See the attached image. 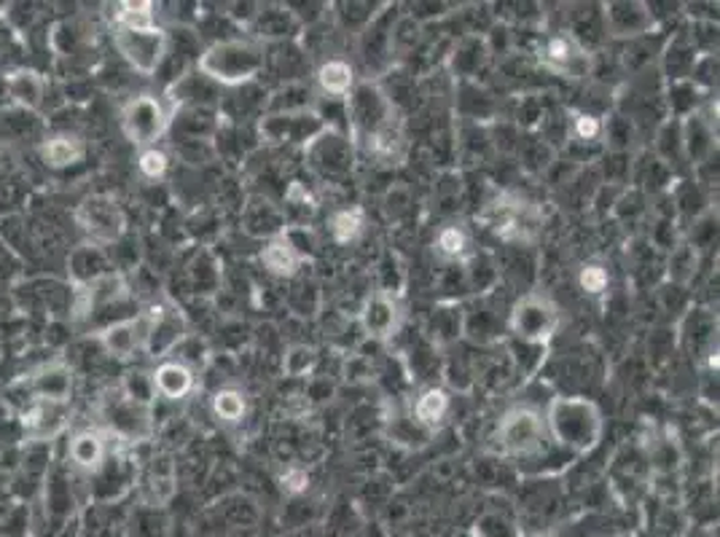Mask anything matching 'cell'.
<instances>
[{
    "label": "cell",
    "mask_w": 720,
    "mask_h": 537,
    "mask_svg": "<svg viewBox=\"0 0 720 537\" xmlns=\"http://www.w3.org/2000/svg\"><path fill=\"white\" fill-rule=\"evenodd\" d=\"M605 14V30L616 39H640L656 28V17L648 3L640 0H616V3L602 6Z\"/></svg>",
    "instance_id": "obj_17"
},
{
    "label": "cell",
    "mask_w": 720,
    "mask_h": 537,
    "mask_svg": "<svg viewBox=\"0 0 720 537\" xmlns=\"http://www.w3.org/2000/svg\"><path fill=\"white\" fill-rule=\"evenodd\" d=\"M153 390H157V401L180 403L197 390V371L176 358L159 360L151 371Z\"/></svg>",
    "instance_id": "obj_21"
},
{
    "label": "cell",
    "mask_w": 720,
    "mask_h": 537,
    "mask_svg": "<svg viewBox=\"0 0 720 537\" xmlns=\"http://www.w3.org/2000/svg\"><path fill=\"white\" fill-rule=\"evenodd\" d=\"M103 424L105 433L114 435L124 443H140L151 435L153 430V411L146 406H138L116 392V396L105 398L103 403Z\"/></svg>",
    "instance_id": "obj_12"
},
{
    "label": "cell",
    "mask_w": 720,
    "mask_h": 537,
    "mask_svg": "<svg viewBox=\"0 0 720 537\" xmlns=\"http://www.w3.org/2000/svg\"><path fill=\"white\" fill-rule=\"evenodd\" d=\"M452 414V396L444 387H425L417 398L412 401V409H409V417L417 428L425 430V433H438L444 428L446 420Z\"/></svg>",
    "instance_id": "obj_24"
},
{
    "label": "cell",
    "mask_w": 720,
    "mask_h": 537,
    "mask_svg": "<svg viewBox=\"0 0 720 537\" xmlns=\"http://www.w3.org/2000/svg\"><path fill=\"white\" fill-rule=\"evenodd\" d=\"M433 250L444 261H457V264H465L476 253L474 236L463 223H444L433 236Z\"/></svg>",
    "instance_id": "obj_27"
},
{
    "label": "cell",
    "mask_w": 720,
    "mask_h": 537,
    "mask_svg": "<svg viewBox=\"0 0 720 537\" xmlns=\"http://www.w3.org/2000/svg\"><path fill=\"white\" fill-rule=\"evenodd\" d=\"M500 452L519 462H538L554 449L546 430L543 411L536 406H513L500 417L495 433Z\"/></svg>",
    "instance_id": "obj_3"
},
{
    "label": "cell",
    "mask_w": 720,
    "mask_h": 537,
    "mask_svg": "<svg viewBox=\"0 0 720 537\" xmlns=\"http://www.w3.org/2000/svg\"><path fill=\"white\" fill-rule=\"evenodd\" d=\"M242 229L256 240L269 242L288 231V221H285L280 204L272 202L269 197H253L242 204Z\"/></svg>",
    "instance_id": "obj_20"
},
{
    "label": "cell",
    "mask_w": 720,
    "mask_h": 537,
    "mask_svg": "<svg viewBox=\"0 0 720 537\" xmlns=\"http://www.w3.org/2000/svg\"><path fill=\"white\" fill-rule=\"evenodd\" d=\"M538 537H551V535H538Z\"/></svg>",
    "instance_id": "obj_46"
},
{
    "label": "cell",
    "mask_w": 720,
    "mask_h": 537,
    "mask_svg": "<svg viewBox=\"0 0 720 537\" xmlns=\"http://www.w3.org/2000/svg\"><path fill=\"white\" fill-rule=\"evenodd\" d=\"M142 320H146L142 352L157 360V364L170 358L180 341L189 336V320H186V315L178 307H165V304H161V307H153L148 312Z\"/></svg>",
    "instance_id": "obj_10"
},
{
    "label": "cell",
    "mask_w": 720,
    "mask_h": 537,
    "mask_svg": "<svg viewBox=\"0 0 720 537\" xmlns=\"http://www.w3.org/2000/svg\"><path fill=\"white\" fill-rule=\"evenodd\" d=\"M538 62L554 76L586 78L592 73V54L570 30L546 35L538 46Z\"/></svg>",
    "instance_id": "obj_9"
},
{
    "label": "cell",
    "mask_w": 720,
    "mask_h": 537,
    "mask_svg": "<svg viewBox=\"0 0 720 537\" xmlns=\"http://www.w3.org/2000/svg\"><path fill=\"white\" fill-rule=\"evenodd\" d=\"M543 420L551 443L568 452L570 457H581V454L597 449L602 433H605L602 409L586 396L551 398L543 411Z\"/></svg>",
    "instance_id": "obj_1"
},
{
    "label": "cell",
    "mask_w": 720,
    "mask_h": 537,
    "mask_svg": "<svg viewBox=\"0 0 720 537\" xmlns=\"http://www.w3.org/2000/svg\"><path fill=\"white\" fill-rule=\"evenodd\" d=\"M119 392L127 398V401L146 406V409H153V403H157V390H153V379L148 371L124 373V382L119 387Z\"/></svg>",
    "instance_id": "obj_36"
},
{
    "label": "cell",
    "mask_w": 720,
    "mask_h": 537,
    "mask_svg": "<svg viewBox=\"0 0 720 537\" xmlns=\"http://www.w3.org/2000/svg\"><path fill=\"white\" fill-rule=\"evenodd\" d=\"M119 57L140 76H157L170 54V33L159 24L153 28H114L110 33Z\"/></svg>",
    "instance_id": "obj_6"
},
{
    "label": "cell",
    "mask_w": 720,
    "mask_h": 537,
    "mask_svg": "<svg viewBox=\"0 0 720 537\" xmlns=\"http://www.w3.org/2000/svg\"><path fill=\"white\" fill-rule=\"evenodd\" d=\"M261 140L275 143V146H299L301 151L320 133H326V124L318 110H301V114H266L258 124Z\"/></svg>",
    "instance_id": "obj_11"
},
{
    "label": "cell",
    "mask_w": 720,
    "mask_h": 537,
    "mask_svg": "<svg viewBox=\"0 0 720 537\" xmlns=\"http://www.w3.org/2000/svg\"><path fill=\"white\" fill-rule=\"evenodd\" d=\"M579 288L586 293V296L600 298L611 291V272H607L605 264L600 261H589L579 268Z\"/></svg>",
    "instance_id": "obj_38"
},
{
    "label": "cell",
    "mask_w": 720,
    "mask_h": 537,
    "mask_svg": "<svg viewBox=\"0 0 720 537\" xmlns=\"http://www.w3.org/2000/svg\"><path fill=\"white\" fill-rule=\"evenodd\" d=\"M76 218H78V227L84 229L86 234H89V240L100 248L119 242L124 234V227H127L121 208L110 197L86 199V202L78 208Z\"/></svg>",
    "instance_id": "obj_13"
},
{
    "label": "cell",
    "mask_w": 720,
    "mask_h": 537,
    "mask_svg": "<svg viewBox=\"0 0 720 537\" xmlns=\"http://www.w3.org/2000/svg\"><path fill=\"white\" fill-rule=\"evenodd\" d=\"M568 137L581 146H597L605 140V116L594 110H573L568 118Z\"/></svg>",
    "instance_id": "obj_34"
},
{
    "label": "cell",
    "mask_w": 720,
    "mask_h": 537,
    "mask_svg": "<svg viewBox=\"0 0 720 537\" xmlns=\"http://www.w3.org/2000/svg\"><path fill=\"white\" fill-rule=\"evenodd\" d=\"M304 159H307L309 170L328 183H339L352 172L356 165V146L345 133H333L326 129L304 148Z\"/></svg>",
    "instance_id": "obj_8"
},
{
    "label": "cell",
    "mask_w": 720,
    "mask_h": 537,
    "mask_svg": "<svg viewBox=\"0 0 720 537\" xmlns=\"http://www.w3.org/2000/svg\"><path fill=\"white\" fill-rule=\"evenodd\" d=\"M191 280H194V293H215L221 285V268L219 261L210 253H202L200 259L194 261V266L189 268Z\"/></svg>",
    "instance_id": "obj_39"
},
{
    "label": "cell",
    "mask_w": 720,
    "mask_h": 537,
    "mask_svg": "<svg viewBox=\"0 0 720 537\" xmlns=\"http://www.w3.org/2000/svg\"><path fill=\"white\" fill-rule=\"evenodd\" d=\"M315 84H318L322 97L347 99L358 84L356 65L345 57H326L315 71Z\"/></svg>",
    "instance_id": "obj_25"
},
{
    "label": "cell",
    "mask_w": 720,
    "mask_h": 537,
    "mask_svg": "<svg viewBox=\"0 0 720 537\" xmlns=\"http://www.w3.org/2000/svg\"><path fill=\"white\" fill-rule=\"evenodd\" d=\"M213 417L223 424H242L247 417V396L240 387H221L210 398Z\"/></svg>",
    "instance_id": "obj_32"
},
{
    "label": "cell",
    "mask_w": 720,
    "mask_h": 537,
    "mask_svg": "<svg viewBox=\"0 0 720 537\" xmlns=\"http://www.w3.org/2000/svg\"><path fill=\"white\" fill-rule=\"evenodd\" d=\"M280 486L285 495H294V497L304 495V492L309 489V471L301 465H288L280 473Z\"/></svg>",
    "instance_id": "obj_45"
},
{
    "label": "cell",
    "mask_w": 720,
    "mask_h": 537,
    "mask_svg": "<svg viewBox=\"0 0 720 537\" xmlns=\"http://www.w3.org/2000/svg\"><path fill=\"white\" fill-rule=\"evenodd\" d=\"M142 336H146V320L135 315L129 320L110 323V326L100 328L95 334V339L103 352L110 355L114 360H129L135 358L138 349H142Z\"/></svg>",
    "instance_id": "obj_22"
},
{
    "label": "cell",
    "mask_w": 720,
    "mask_h": 537,
    "mask_svg": "<svg viewBox=\"0 0 720 537\" xmlns=\"http://www.w3.org/2000/svg\"><path fill=\"white\" fill-rule=\"evenodd\" d=\"M320 355L309 345H290L283 355V373L290 379H309L318 371Z\"/></svg>",
    "instance_id": "obj_35"
},
{
    "label": "cell",
    "mask_w": 720,
    "mask_h": 537,
    "mask_svg": "<svg viewBox=\"0 0 720 537\" xmlns=\"http://www.w3.org/2000/svg\"><path fill=\"white\" fill-rule=\"evenodd\" d=\"M20 387H24V406L33 403V401L71 403L73 371H71V366L54 360V364L35 368L28 379H22Z\"/></svg>",
    "instance_id": "obj_16"
},
{
    "label": "cell",
    "mask_w": 720,
    "mask_h": 537,
    "mask_svg": "<svg viewBox=\"0 0 720 537\" xmlns=\"http://www.w3.org/2000/svg\"><path fill=\"white\" fill-rule=\"evenodd\" d=\"M301 30V24L296 22V17L290 14L288 6H258L256 17L251 22L253 41L258 43H288L296 39Z\"/></svg>",
    "instance_id": "obj_23"
},
{
    "label": "cell",
    "mask_w": 720,
    "mask_h": 537,
    "mask_svg": "<svg viewBox=\"0 0 720 537\" xmlns=\"http://www.w3.org/2000/svg\"><path fill=\"white\" fill-rule=\"evenodd\" d=\"M71 274L81 288H86V285L97 283V280L105 277V274H110L108 255H105V250L100 245H84V248L73 250Z\"/></svg>",
    "instance_id": "obj_28"
},
{
    "label": "cell",
    "mask_w": 720,
    "mask_h": 537,
    "mask_svg": "<svg viewBox=\"0 0 720 537\" xmlns=\"http://www.w3.org/2000/svg\"><path fill=\"white\" fill-rule=\"evenodd\" d=\"M194 71L213 81L219 90L253 86L266 71V46L253 39H219L204 46L194 62Z\"/></svg>",
    "instance_id": "obj_2"
},
{
    "label": "cell",
    "mask_w": 720,
    "mask_h": 537,
    "mask_svg": "<svg viewBox=\"0 0 720 537\" xmlns=\"http://www.w3.org/2000/svg\"><path fill=\"white\" fill-rule=\"evenodd\" d=\"M258 261L261 266H264V272L272 274V277L296 280L301 272L304 255L294 248V242L283 234V236H275V240L264 242V248H261L258 253Z\"/></svg>",
    "instance_id": "obj_26"
},
{
    "label": "cell",
    "mask_w": 720,
    "mask_h": 537,
    "mask_svg": "<svg viewBox=\"0 0 720 537\" xmlns=\"http://www.w3.org/2000/svg\"><path fill=\"white\" fill-rule=\"evenodd\" d=\"M67 420H71V403L60 401H33L22 411V428L30 443H49L65 430Z\"/></svg>",
    "instance_id": "obj_18"
},
{
    "label": "cell",
    "mask_w": 720,
    "mask_h": 537,
    "mask_svg": "<svg viewBox=\"0 0 720 537\" xmlns=\"http://www.w3.org/2000/svg\"><path fill=\"white\" fill-rule=\"evenodd\" d=\"M484 57H487V49H484V43L476 39H468L460 49H455V57H452V62H455V71L460 73L463 78H470L479 73Z\"/></svg>",
    "instance_id": "obj_40"
},
{
    "label": "cell",
    "mask_w": 720,
    "mask_h": 537,
    "mask_svg": "<svg viewBox=\"0 0 720 537\" xmlns=\"http://www.w3.org/2000/svg\"><path fill=\"white\" fill-rule=\"evenodd\" d=\"M481 221L506 245H527L540 227L538 210L519 197H498L489 202L481 212Z\"/></svg>",
    "instance_id": "obj_7"
},
{
    "label": "cell",
    "mask_w": 720,
    "mask_h": 537,
    "mask_svg": "<svg viewBox=\"0 0 720 537\" xmlns=\"http://www.w3.org/2000/svg\"><path fill=\"white\" fill-rule=\"evenodd\" d=\"M299 298H301V304H296V307H294L296 315H301V317L318 315L320 288H318V283H315V280H299V283L294 285V291L288 293V304L299 302Z\"/></svg>",
    "instance_id": "obj_41"
},
{
    "label": "cell",
    "mask_w": 720,
    "mask_h": 537,
    "mask_svg": "<svg viewBox=\"0 0 720 537\" xmlns=\"http://www.w3.org/2000/svg\"><path fill=\"white\" fill-rule=\"evenodd\" d=\"M157 6L153 3H121L114 14V28H153L157 24Z\"/></svg>",
    "instance_id": "obj_37"
},
{
    "label": "cell",
    "mask_w": 720,
    "mask_h": 537,
    "mask_svg": "<svg viewBox=\"0 0 720 537\" xmlns=\"http://www.w3.org/2000/svg\"><path fill=\"white\" fill-rule=\"evenodd\" d=\"M680 137L688 165L705 167L718 151V122L701 110H693L691 116L680 118Z\"/></svg>",
    "instance_id": "obj_15"
},
{
    "label": "cell",
    "mask_w": 720,
    "mask_h": 537,
    "mask_svg": "<svg viewBox=\"0 0 720 537\" xmlns=\"http://www.w3.org/2000/svg\"><path fill=\"white\" fill-rule=\"evenodd\" d=\"M176 108L159 95H138L121 108V133L133 146L151 148L170 133Z\"/></svg>",
    "instance_id": "obj_5"
},
{
    "label": "cell",
    "mask_w": 720,
    "mask_h": 537,
    "mask_svg": "<svg viewBox=\"0 0 720 537\" xmlns=\"http://www.w3.org/2000/svg\"><path fill=\"white\" fill-rule=\"evenodd\" d=\"M366 231V210L360 204H350V208H339L328 218V234L337 245H352L363 236Z\"/></svg>",
    "instance_id": "obj_30"
},
{
    "label": "cell",
    "mask_w": 720,
    "mask_h": 537,
    "mask_svg": "<svg viewBox=\"0 0 720 537\" xmlns=\"http://www.w3.org/2000/svg\"><path fill=\"white\" fill-rule=\"evenodd\" d=\"M6 90H9L11 99L22 108H39L43 103V81L39 73L33 71H17L6 76Z\"/></svg>",
    "instance_id": "obj_33"
},
{
    "label": "cell",
    "mask_w": 720,
    "mask_h": 537,
    "mask_svg": "<svg viewBox=\"0 0 720 537\" xmlns=\"http://www.w3.org/2000/svg\"><path fill=\"white\" fill-rule=\"evenodd\" d=\"M562 315L560 307L543 293H521L517 302L508 309V330L511 339L525 341V345L549 347L554 334L560 330Z\"/></svg>",
    "instance_id": "obj_4"
},
{
    "label": "cell",
    "mask_w": 720,
    "mask_h": 537,
    "mask_svg": "<svg viewBox=\"0 0 720 537\" xmlns=\"http://www.w3.org/2000/svg\"><path fill=\"white\" fill-rule=\"evenodd\" d=\"M699 264V253L691 245H678L673 250V259H669V277L675 283H688L697 272Z\"/></svg>",
    "instance_id": "obj_43"
},
{
    "label": "cell",
    "mask_w": 720,
    "mask_h": 537,
    "mask_svg": "<svg viewBox=\"0 0 720 537\" xmlns=\"http://www.w3.org/2000/svg\"><path fill=\"white\" fill-rule=\"evenodd\" d=\"M465 283H468V288L474 293L487 296V293L498 291L500 266L495 264L489 255L474 253L468 261H465Z\"/></svg>",
    "instance_id": "obj_31"
},
{
    "label": "cell",
    "mask_w": 720,
    "mask_h": 537,
    "mask_svg": "<svg viewBox=\"0 0 720 537\" xmlns=\"http://www.w3.org/2000/svg\"><path fill=\"white\" fill-rule=\"evenodd\" d=\"M138 170L146 180H161L167 175V170H170V156H167L165 148L159 146L140 148Z\"/></svg>",
    "instance_id": "obj_42"
},
{
    "label": "cell",
    "mask_w": 720,
    "mask_h": 537,
    "mask_svg": "<svg viewBox=\"0 0 720 537\" xmlns=\"http://www.w3.org/2000/svg\"><path fill=\"white\" fill-rule=\"evenodd\" d=\"M688 81H691L699 92L712 90V86L718 84V54L716 52L699 54L697 62H693L691 73H688Z\"/></svg>",
    "instance_id": "obj_44"
},
{
    "label": "cell",
    "mask_w": 720,
    "mask_h": 537,
    "mask_svg": "<svg viewBox=\"0 0 720 537\" xmlns=\"http://www.w3.org/2000/svg\"><path fill=\"white\" fill-rule=\"evenodd\" d=\"M41 159L46 161L52 170H65V167L78 165V161L84 159V143L71 133L52 135L41 143Z\"/></svg>",
    "instance_id": "obj_29"
},
{
    "label": "cell",
    "mask_w": 720,
    "mask_h": 537,
    "mask_svg": "<svg viewBox=\"0 0 720 537\" xmlns=\"http://www.w3.org/2000/svg\"><path fill=\"white\" fill-rule=\"evenodd\" d=\"M110 446H108V433L97 428L78 430V433L71 435L67 441V462H71L73 471L84 473V476H95L103 467V462L108 460Z\"/></svg>",
    "instance_id": "obj_19"
},
{
    "label": "cell",
    "mask_w": 720,
    "mask_h": 537,
    "mask_svg": "<svg viewBox=\"0 0 720 537\" xmlns=\"http://www.w3.org/2000/svg\"><path fill=\"white\" fill-rule=\"evenodd\" d=\"M401 320L403 312L399 298H395L393 293H384L380 288L371 291L358 309L360 330L374 341L393 339V336L399 334Z\"/></svg>",
    "instance_id": "obj_14"
}]
</instances>
